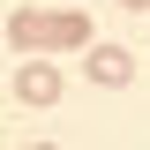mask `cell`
Wrapping results in <instances>:
<instances>
[{
    "label": "cell",
    "instance_id": "cell-1",
    "mask_svg": "<svg viewBox=\"0 0 150 150\" xmlns=\"http://www.w3.org/2000/svg\"><path fill=\"white\" fill-rule=\"evenodd\" d=\"M90 45V15L83 8H30V53H68Z\"/></svg>",
    "mask_w": 150,
    "mask_h": 150
},
{
    "label": "cell",
    "instance_id": "cell-2",
    "mask_svg": "<svg viewBox=\"0 0 150 150\" xmlns=\"http://www.w3.org/2000/svg\"><path fill=\"white\" fill-rule=\"evenodd\" d=\"M15 98H23V105H53V98H60V68H53V53L15 68Z\"/></svg>",
    "mask_w": 150,
    "mask_h": 150
},
{
    "label": "cell",
    "instance_id": "cell-3",
    "mask_svg": "<svg viewBox=\"0 0 150 150\" xmlns=\"http://www.w3.org/2000/svg\"><path fill=\"white\" fill-rule=\"evenodd\" d=\"M128 75H135V53H128V45H90V83L120 90Z\"/></svg>",
    "mask_w": 150,
    "mask_h": 150
},
{
    "label": "cell",
    "instance_id": "cell-4",
    "mask_svg": "<svg viewBox=\"0 0 150 150\" xmlns=\"http://www.w3.org/2000/svg\"><path fill=\"white\" fill-rule=\"evenodd\" d=\"M120 8H150V0H120Z\"/></svg>",
    "mask_w": 150,
    "mask_h": 150
},
{
    "label": "cell",
    "instance_id": "cell-5",
    "mask_svg": "<svg viewBox=\"0 0 150 150\" xmlns=\"http://www.w3.org/2000/svg\"><path fill=\"white\" fill-rule=\"evenodd\" d=\"M30 150H60V143H30Z\"/></svg>",
    "mask_w": 150,
    "mask_h": 150
},
{
    "label": "cell",
    "instance_id": "cell-6",
    "mask_svg": "<svg viewBox=\"0 0 150 150\" xmlns=\"http://www.w3.org/2000/svg\"><path fill=\"white\" fill-rule=\"evenodd\" d=\"M60 8H75V0H60Z\"/></svg>",
    "mask_w": 150,
    "mask_h": 150
}]
</instances>
